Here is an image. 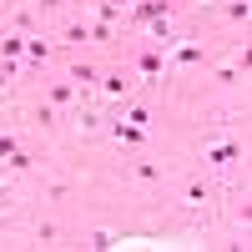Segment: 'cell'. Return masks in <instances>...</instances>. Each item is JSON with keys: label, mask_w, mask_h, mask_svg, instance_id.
<instances>
[{"label": "cell", "mask_w": 252, "mask_h": 252, "mask_svg": "<svg viewBox=\"0 0 252 252\" xmlns=\"http://www.w3.org/2000/svg\"><path fill=\"white\" fill-rule=\"evenodd\" d=\"M71 101H76V86L71 81H56L51 86V106H71Z\"/></svg>", "instance_id": "obj_12"}, {"label": "cell", "mask_w": 252, "mask_h": 252, "mask_svg": "<svg viewBox=\"0 0 252 252\" xmlns=\"http://www.w3.org/2000/svg\"><path fill=\"white\" fill-rule=\"evenodd\" d=\"M247 10H252L247 0H227V15H232V20H247Z\"/></svg>", "instance_id": "obj_16"}, {"label": "cell", "mask_w": 252, "mask_h": 252, "mask_svg": "<svg viewBox=\"0 0 252 252\" xmlns=\"http://www.w3.org/2000/svg\"><path fill=\"white\" fill-rule=\"evenodd\" d=\"M35 5H40V10H56V5H61V0H35Z\"/></svg>", "instance_id": "obj_20"}, {"label": "cell", "mask_w": 252, "mask_h": 252, "mask_svg": "<svg viewBox=\"0 0 252 252\" xmlns=\"http://www.w3.org/2000/svg\"><path fill=\"white\" fill-rule=\"evenodd\" d=\"M5 81H10V76H0V91H5Z\"/></svg>", "instance_id": "obj_21"}, {"label": "cell", "mask_w": 252, "mask_h": 252, "mask_svg": "<svg viewBox=\"0 0 252 252\" xmlns=\"http://www.w3.org/2000/svg\"><path fill=\"white\" fill-rule=\"evenodd\" d=\"M157 15H172V0H131V5H126V20H131V26H146V20H157Z\"/></svg>", "instance_id": "obj_3"}, {"label": "cell", "mask_w": 252, "mask_h": 252, "mask_svg": "<svg viewBox=\"0 0 252 252\" xmlns=\"http://www.w3.org/2000/svg\"><path fill=\"white\" fill-rule=\"evenodd\" d=\"M161 177H166V166H157V161H136V182H146V187H161Z\"/></svg>", "instance_id": "obj_9"}, {"label": "cell", "mask_w": 252, "mask_h": 252, "mask_svg": "<svg viewBox=\"0 0 252 252\" xmlns=\"http://www.w3.org/2000/svg\"><path fill=\"white\" fill-rule=\"evenodd\" d=\"M66 40H91V35H86V20H76V26H66Z\"/></svg>", "instance_id": "obj_18"}, {"label": "cell", "mask_w": 252, "mask_h": 252, "mask_svg": "<svg viewBox=\"0 0 252 252\" xmlns=\"http://www.w3.org/2000/svg\"><path fill=\"white\" fill-rule=\"evenodd\" d=\"M26 56H31V61H46V56H51V40H46V35H26Z\"/></svg>", "instance_id": "obj_14"}, {"label": "cell", "mask_w": 252, "mask_h": 252, "mask_svg": "<svg viewBox=\"0 0 252 252\" xmlns=\"http://www.w3.org/2000/svg\"><path fill=\"white\" fill-rule=\"evenodd\" d=\"M207 197H212V192H207L202 182H187V192H182V202H187V207H202Z\"/></svg>", "instance_id": "obj_15"}, {"label": "cell", "mask_w": 252, "mask_h": 252, "mask_svg": "<svg viewBox=\"0 0 252 252\" xmlns=\"http://www.w3.org/2000/svg\"><path fill=\"white\" fill-rule=\"evenodd\" d=\"M10 152H15V136H0V161H5Z\"/></svg>", "instance_id": "obj_19"}, {"label": "cell", "mask_w": 252, "mask_h": 252, "mask_svg": "<svg viewBox=\"0 0 252 252\" xmlns=\"http://www.w3.org/2000/svg\"><path fill=\"white\" fill-rule=\"evenodd\" d=\"M121 15H126V0H96V20H106V26H116Z\"/></svg>", "instance_id": "obj_8"}, {"label": "cell", "mask_w": 252, "mask_h": 252, "mask_svg": "<svg viewBox=\"0 0 252 252\" xmlns=\"http://www.w3.org/2000/svg\"><path fill=\"white\" fill-rule=\"evenodd\" d=\"M0 56H5V61H20V56H26V35H0Z\"/></svg>", "instance_id": "obj_10"}, {"label": "cell", "mask_w": 252, "mask_h": 252, "mask_svg": "<svg viewBox=\"0 0 252 252\" xmlns=\"http://www.w3.org/2000/svg\"><path fill=\"white\" fill-rule=\"evenodd\" d=\"M86 35L96 40V46H111V40H116V26H106V20H96V26H86Z\"/></svg>", "instance_id": "obj_13"}, {"label": "cell", "mask_w": 252, "mask_h": 252, "mask_svg": "<svg viewBox=\"0 0 252 252\" xmlns=\"http://www.w3.org/2000/svg\"><path fill=\"white\" fill-rule=\"evenodd\" d=\"M111 136H116L121 146H141V141H146V126L126 121V116H116V121H111Z\"/></svg>", "instance_id": "obj_6"}, {"label": "cell", "mask_w": 252, "mask_h": 252, "mask_svg": "<svg viewBox=\"0 0 252 252\" xmlns=\"http://www.w3.org/2000/svg\"><path fill=\"white\" fill-rule=\"evenodd\" d=\"M96 81H101V71H96V66H81V61H76V66H71V86H76L81 96H86V91L96 86Z\"/></svg>", "instance_id": "obj_7"}, {"label": "cell", "mask_w": 252, "mask_h": 252, "mask_svg": "<svg viewBox=\"0 0 252 252\" xmlns=\"http://www.w3.org/2000/svg\"><path fill=\"white\" fill-rule=\"evenodd\" d=\"M242 157V141L237 136H222V141H212V146H202V161H212V166H232Z\"/></svg>", "instance_id": "obj_2"}, {"label": "cell", "mask_w": 252, "mask_h": 252, "mask_svg": "<svg viewBox=\"0 0 252 252\" xmlns=\"http://www.w3.org/2000/svg\"><path fill=\"white\" fill-rule=\"evenodd\" d=\"M96 86H101V96H106V101H126V96H131V76L111 71V76H101Z\"/></svg>", "instance_id": "obj_4"}, {"label": "cell", "mask_w": 252, "mask_h": 252, "mask_svg": "<svg viewBox=\"0 0 252 252\" xmlns=\"http://www.w3.org/2000/svg\"><path fill=\"white\" fill-rule=\"evenodd\" d=\"M202 61H207V56H202L197 40H177V46L161 56V66H166V76H177V71H187V66H202Z\"/></svg>", "instance_id": "obj_1"}, {"label": "cell", "mask_w": 252, "mask_h": 252, "mask_svg": "<svg viewBox=\"0 0 252 252\" xmlns=\"http://www.w3.org/2000/svg\"><path fill=\"white\" fill-rule=\"evenodd\" d=\"M126 237H116V232H106V227H101V232H91L86 237V247H96V252H106V247H121Z\"/></svg>", "instance_id": "obj_11"}, {"label": "cell", "mask_w": 252, "mask_h": 252, "mask_svg": "<svg viewBox=\"0 0 252 252\" xmlns=\"http://www.w3.org/2000/svg\"><path fill=\"white\" fill-rule=\"evenodd\" d=\"M136 71H141V81H152V86H161V81H166V66H161V51H141Z\"/></svg>", "instance_id": "obj_5"}, {"label": "cell", "mask_w": 252, "mask_h": 252, "mask_svg": "<svg viewBox=\"0 0 252 252\" xmlns=\"http://www.w3.org/2000/svg\"><path fill=\"white\" fill-rule=\"evenodd\" d=\"M126 121H136V126H152V116H146V106H126Z\"/></svg>", "instance_id": "obj_17"}]
</instances>
